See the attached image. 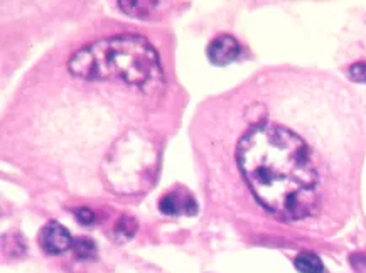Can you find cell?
<instances>
[{
	"mask_svg": "<svg viewBox=\"0 0 366 273\" xmlns=\"http://www.w3.org/2000/svg\"><path fill=\"white\" fill-rule=\"evenodd\" d=\"M236 160L253 196L273 216L297 221L318 208L319 176L311 150L289 128L255 125L241 136Z\"/></svg>",
	"mask_w": 366,
	"mask_h": 273,
	"instance_id": "6da1fadb",
	"label": "cell"
},
{
	"mask_svg": "<svg viewBox=\"0 0 366 273\" xmlns=\"http://www.w3.org/2000/svg\"><path fill=\"white\" fill-rule=\"evenodd\" d=\"M68 68L85 80H120L139 88H157L162 80L159 55L142 36L122 34L95 41L69 57Z\"/></svg>",
	"mask_w": 366,
	"mask_h": 273,
	"instance_id": "7a4b0ae2",
	"label": "cell"
},
{
	"mask_svg": "<svg viewBox=\"0 0 366 273\" xmlns=\"http://www.w3.org/2000/svg\"><path fill=\"white\" fill-rule=\"evenodd\" d=\"M157 171V148L142 132H127L108 152L103 177L111 191L139 194L152 184Z\"/></svg>",
	"mask_w": 366,
	"mask_h": 273,
	"instance_id": "3957f363",
	"label": "cell"
},
{
	"mask_svg": "<svg viewBox=\"0 0 366 273\" xmlns=\"http://www.w3.org/2000/svg\"><path fill=\"white\" fill-rule=\"evenodd\" d=\"M39 245L46 253L60 255L73 245L69 231L57 221H51L39 231Z\"/></svg>",
	"mask_w": 366,
	"mask_h": 273,
	"instance_id": "277c9868",
	"label": "cell"
},
{
	"mask_svg": "<svg viewBox=\"0 0 366 273\" xmlns=\"http://www.w3.org/2000/svg\"><path fill=\"white\" fill-rule=\"evenodd\" d=\"M159 209L169 216H194L198 213V202L188 191L182 189H174V191L165 192L159 201Z\"/></svg>",
	"mask_w": 366,
	"mask_h": 273,
	"instance_id": "5b68a950",
	"label": "cell"
},
{
	"mask_svg": "<svg viewBox=\"0 0 366 273\" xmlns=\"http://www.w3.org/2000/svg\"><path fill=\"white\" fill-rule=\"evenodd\" d=\"M240 44L233 36L219 34L208 46V57L216 66L230 64L240 56Z\"/></svg>",
	"mask_w": 366,
	"mask_h": 273,
	"instance_id": "8992f818",
	"label": "cell"
},
{
	"mask_svg": "<svg viewBox=\"0 0 366 273\" xmlns=\"http://www.w3.org/2000/svg\"><path fill=\"white\" fill-rule=\"evenodd\" d=\"M295 268L301 273H324V265L316 253L311 251H302L295 256L294 260Z\"/></svg>",
	"mask_w": 366,
	"mask_h": 273,
	"instance_id": "52a82bcc",
	"label": "cell"
},
{
	"mask_svg": "<svg viewBox=\"0 0 366 273\" xmlns=\"http://www.w3.org/2000/svg\"><path fill=\"white\" fill-rule=\"evenodd\" d=\"M120 9H122L126 14L132 15V18H147L151 12H154L159 6V2H142V0H132V2H127V0H120L118 2Z\"/></svg>",
	"mask_w": 366,
	"mask_h": 273,
	"instance_id": "ba28073f",
	"label": "cell"
},
{
	"mask_svg": "<svg viewBox=\"0 0 366 273\" xmlns=\"http://www.w3.org/2000/svg\"><path fill=\"white\" fill-rule=\"evenodd\" d=\"M137 221L130 216H122L118 219V223L115 225V237L118 241H128V239L134 238L137 233Z\"/></svg>",
	"mask_w": 366,
	"mask_h": 273,
	"instance_id": "9c48e42d",
	"label": "cell"
},
{
	"mask_svg": "<svg viewBox=\"0 0 366 273\" xmlns=\"http://www.w3.org/2000/svg\"><path fill=\"white\" fill-rule=\"evenodd\" d=\"M73 248L74 253H76L80 260L93 258V256L97 255V246H95V243L88 238H78L76 241H73Z\"/></svg>",
	"mask_w": 366,
	"mask_h": 273,
	"instance_id": "30bf717a",
	"label": "cell"
},
{
	"mask_svg": "<svg viewBox=\"0 0 366 273\" xmlns=\"http://www.w3.org/2000/svg\"><path fill=\"white\" fill-rule=\"evenodd\" d=\"M348 78L355 83H365L366 81V63L360 61V63H355V64L349 66Z\"/></svg>",
	"mask_w": 366,
	"mask_h": 273,
	"instance_id": "8fae6325",
	"label": "cell"
},
{
	"mask_svg": "<svg viewBox=\"0 0 366 273\" xmlns=\"http://www.w3.org/2000/svg\"><path fill=\"white\" fill-rule=\"evenodd\" d=\"M76 218L83 226H90L95 223V213L90 208L76 209Z\"/></svg>",
	"mask_w": 366,
	"mask_h": 273,
	"instance_id": "7c38bea8",
	"label": "cell"
},
{
	"mask_svg": "<svg viewBox=\"0 0 366 273\" xmlns=\"http://www.w3.org/2000/svg\"><path fill=\"white\" fill-rule=\"evenodd\" d=\"M351 265L356 273H366V253H358L351 256Z\"/></svg>",
	"mask_w": 366,
	"mask_h": 273,
	"instance_id": "4fadbf2b",
	"label": "cell"
}]
</instances>
